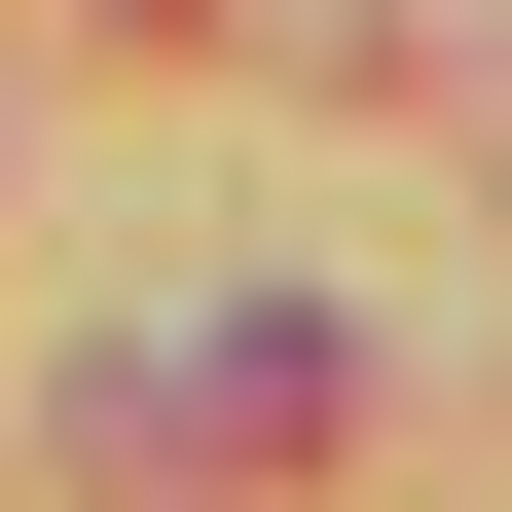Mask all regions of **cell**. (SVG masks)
Listing matches in <instances>:
<instances>
[{"label":"cell","mask_w":512,"mask_h":512,"mask_svg":"<svg viewBox=\"0 0 512 512\" xmlns=\"http://www.w3.org/2000/svg\"><path fill=\"white\" fill-rule=\"evenodd\" d=\"M330 439H366V330H330V293H220V330H147L74 403V476L147 512V476H330Z\"/></svg>","instance_id":"6da1fadb"}]
</instances>
